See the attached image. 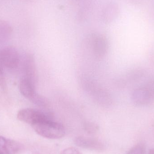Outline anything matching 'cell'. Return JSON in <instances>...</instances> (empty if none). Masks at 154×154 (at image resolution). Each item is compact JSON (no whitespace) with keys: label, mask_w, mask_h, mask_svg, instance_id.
<instances>
[{"label":"cell","mask_w":154,"mask_h":154,"mask_svg":"<svg viewBox=\"0 0 154 154\" xmlns=\"http://www.w3.org/2000/svg\"><path fill=\"white\" fill-rule=\"evenodd\" d=\"M60 154H82L78 149L75 147H68L62 151Z\"/></svg>","instance_id":"obj_13"},{"label":"cell","mask_w":154,"mask_h":154,"mask_svg":"<svg viewBox=\"0 0 154 154\" xmlns=\"http://www.w3.org/2000/svg\"><path fill=\"white\" fill-rule=\"evenodd\" d=\"M23 149L20 143L0 136V154H17Z\"/></svg>","instance_id":"obj_5"},{"label":"cell","mask_w":154,"mask_h":154,"mask_svg":"<svg viewBox=\"0 0 154 154\" xmlns=\"http://www.w3.org/2000/svg\"><path fill=\"white\" fill-rule=\"evenodd\" d=\"M75 143L77 146L90 150L101 151L104 145L98 139L86 137H79L76 138Z\"/></svg>","instance_id":"obj_6"},{"label":"cell","mask_w":154,"mask_h":154,"mask_svg":"<svg viewBox=\"0 0 154 154\" xmlns=\"http://www.w3.org/2000/svg\"><path fill=\"white\" fill-rule=\"evenodd\" d=\"M92 50L95 56L98 58H101L105 56L108 50V42L104 37L95 36L92 40Z\"/></svg>","instance_id":"obj_8"},{"label":"cell","mask_w":154,"mask_h":154,"mask_svg":"<svg viewBox=\"0 0 154 154\" xmlns=\"http://www.w3.org/2000/svg\"><path fill=\"white\" fill-rule=\"evenodd\" d=\"M0 60L6 67L15 69L20 64V55L18 51L14 47H5L0 51Z\"/></svg>","instance_id":"obj_4"},{"label":"cell","mask_w":154,"mask_h":154,"mask_svg":"<svg viewBox=\"0 0 154 154\" xmlns=\"http://www.w3.org/2000/svg\"><path fill=\"white\" fill-rule=\"evenodd\" d=\"M36 84L29 79L24 77L22 78L20 82V89L21 93L30 101L38 94L35 88Z\"/></svg>","instance_id":"obj_7"},{"label":"cell","mask_w":154,"mask_h":154,"mask_svg":"<svg viewBox=\"0 0 154 154\" xmlns=\"http://www.w3.org/2000/svg\"><path fill=\"white\" fill-rule=\"evenodd\" d=\"M12 32V28L8 22L0 20V43L9 40Z\"/></svg>","instance_id":"obj_10"},{"label":"cell","mask_w":154,"mask_h":154,"mask_svg":"<svg viewBox=\"0 0 154 154\" xmlns=\"http://www.w3.org/2000/svg\"><path fill=\"white\" fill-rule=\"evenodd\" d=\"M6 81L2 68L0 65V88L3 89L6 88Z\"/></svg>","instance_id":"obj_14"},{"label":"cell","mask_w":154,"mask_h":154,"mask_svg":"<svg viewBox=\"0 0 154 154\" xmlns=\"http://www.w3.org/2000/svg\"><path fill=\"white\" fill-rule=\"evenodd\" d=\"M84 129L87 134L93 135L96 134L98 130V127L94 123L88 122L84 125Z\"/></svg>","instance_id":"obj_12"},{"label":"cell","mask_w":154,"mask_h":154,"mask_svg":"<svg viewBox=\"0 0 154 154\" xmlns=\"http://www.w3.org/2000/svg\"><path fill=\"white\" fill-rule=\"evenodd\" d=\"M34 131L41 136L51 139L62 138L66 134L63 125L53 119L42 120L32 125Z\"/></svg>","instance_id":"obj_1"},{"label":"cell","mask_w":154,"mask_h":154,"mask_svg":"<svg viewBox=\"0 0 154 154\" xmlns=\"http://www.w3.org/2000/svg\"><path fill=\"white\" fill-rule=\"evenodd\" d=\"M134 104L139 106L149 105L154 100V81L136 89L132 95Z\"/></svg>","instance_id":"obj_2"},{"label":"cell","mask_w":154,"mask_h":154,"mask_svg":"<svg viewBox=\"0 0 154 154\" xmlns=\"http://www.w3.org/2000/svg\"><path fill=\"white\" fill-rule=\"evenodd\" d=\"M149 154H154V148L149 150Z\"/></svg>","instance_id":"obj_15"},{"label":"cell","mask_w":154,"mask_h":154,"mask_svg":"<svg viewBox=\"0 0 154 154\" xmlns=\"http://www.w3.org/2000/svg\"><path fill=\"white\" fill-rule=\"evenodd\" d=\"M24 77L29 79L36 83L37 81L36 66L33 56L28 55L26 56L23 62Z\"/></svg>","instance_id":"obj_9"},{"label":"cell","mask_w":154,"mask_h":154,"mask_svg":"<svg viewBox=\"0 0 154 154\" xmlns=\"http://www.w3.org/2000/svg\"><path fill=\"white\" fill-rule=\"evenodd\" d=\"M146 149L143 144H138L131 148L127 154H145Z\"/></svg>","instance_id":"obj_11"},{"label":"cell","mask_w":154,"mask_h":154,"mask_svg":"<svg viewBox=\"0 0 154 154\" xmlns=\"http://www.w3.org/2000/svg\"><path fill=\"white\" fill-rule=\"evenodd\" d=\"M17 118L20 121L29 124L32 126L42 120L52 119V116L49 111L26 108L21 109L18 112Z\"/></svg>","instance_id":"obj_3"}]
</instances>
